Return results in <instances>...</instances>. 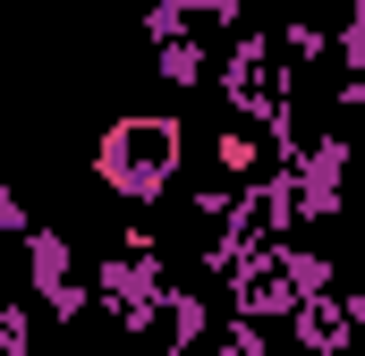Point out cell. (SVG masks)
Here are the masks:
<instances>
[{"label": "cell", "instance_id": "6da1fadb", "mask_svg": "<svg viewBox=\"0 0 365 356\" xmlns=\"http://www.w3.org/2000/svg\"><path fill=\"white\" fill-rule=\"evenodd\" d=\"M179 170H187V136H179L170 110H119V119L93 136V178H102L119 204H153Z\"/></svg>", "mask_w": 365, "mask_h": 356}]
</instances>
